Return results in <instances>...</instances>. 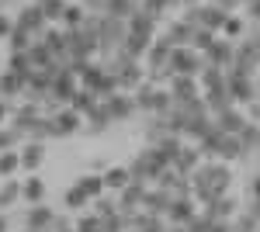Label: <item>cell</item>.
I'll return each mask as SVG.
<instances>
[{"instance_id":"cell-1","label":"cell","mask_w":260,"mask_h":232,"mask_svg":"<svg viewBox=\"0 0 260 232\" xmlns=\"http://www.w3.org/2000/svg\"><path fill=\"white\" fill-rule=\"evenodd\" d=\"M229 184H233V170H229L225 163H201L198 170L191 174L194 201H201V205H208V201L222 197V194L229 191Z\"/></svg>"},{"instance_id":"cell-2","label":"cell","mask_w":260,"mask_h":232,"mask_svg":"<svg viewBox=\"0 0 260 232\" xmlns=\"http://www.w3.org/2000/svg\"><path fill=\"white\" fill-rule=\"evenodd\" d=\"M170 167V159L156 149V146H149V149H142L132 163H128V174L136 177V180H146V184H156L160 180V174Z\"/></svg>"},{"instance_id":"cell-3","label":"cell","mask_w":260,"mask_h":232,"mask_svg":"<svg viewBox=\"0 0 260 232\" xmlns=\"http://www.w3.org/2000/svg\"><path fill=\"white\" fill-rule=\"evenodd\" d=\"M80 87L94 90V94L104 101L108 94H115V90H118V80H115V73H111L104 62H87V66L80 70Z\"/></svg>"},{"instance_id":"cell-4","label":"cell","mask_w":260,"mask_h":232,"mask_svg":"<svg viewBox=\"0 0 260 232\" xmlns=\"http://www.w3.org/2000/svg\"><path fill=\"white\" fill-rule=\"evenodd\" d=\"M225 87H229L233 101H243V104H250V101H257V97H260L253 73H250V70H243V66H236V62L225 70Z\"/></svg>"},{"instance_id":"cell-5","label":"cell","mask_w":260,"mask_h":232,"mask_svg":"<svg viewBox=\"0 0 260 232\" xmlns=\"http://www.w3.org/2000/svg\"><path fill=\"white\" fill-rule=\"evenodd\" d=\"M174 77L184 73V77H201V70H205V56H201L198 49H191V45H174V52H170V66H167Z\"/></svg>"},{"instance_id":"cell-6","label":"cell","mask_w":260,"mask_h":232,"mask_svg":"<svg viewBox=\"0 0 260 232\" xmlns=\"http://www.w3.org/2000/svg\"><path fill=\"white\" fill-rule=\"evenodd\" d=\"M14 24H18V28H24V31H31V35L39 39V35L45 31V28H49V24H52V21L45 18L42 4L35 0V4H24V7L18 11V18H14Z\"/></svg>"},{"instance_id":"cell-7","label":"cell","mask_w":260,"mask_h":232,"mask_svg":"<svg viewBox=\"0 0 260 232\" xmlns=\"http://www.w3.org/2000/svg\"><path fill=\"white\" fill-rule=\"evenodd\" d=\"M201 56H205V62H212V66L229 70V66H233V59H236V42L225 39V35H215V42H212Z\"/></svg>"},{"instance_id":"cell-8","label":"cell","mask_w":260,"mask_h":232,"mask_svg":"<svg viewBox=\"0 0 260 232\" xmlns=\"http://www.w3.org/2000/svg\"><path fill=\"white\" fill-rule=\"evenodd\" d=\"M104 108H108V115L115 118V121H125V118H132L139 108H136V97L128 94V90H115V94L104 97Z\"/></svg>"},{"instance_id":"cell-9","label":"cell","mask_w":260,"mask_h":232,"mask_svg":"<svg viewBox=\"0 0 260 232\" xmlns=\"http://www.w3.org/2000/svg\"><path fill=\"white\" fill-rule=\"evenodd\" d=\"M146 191H149V184L146 180H128L125 187L118 191V205H121V212H136V208H142V197H146Z\"/></svg>"},{"instance_id":"cell-10","label":"cell","mask_w":260,"mask_h":232,"mask_svg":"<svg viewBox=\"0 0 260 232\" xmlns=\"http://www.w3.org/2000/svg\"><path fill=\"white\" fill-rule=\"evenodd\" d=\"M52 218H56V212L42 201V205H28V212H24V229L28 232H45L52 229Z\"/></svg>"},{"instance_id":"cell-11","label":"cell","mask_w":260,"mask_h":232,"mask_svg":"<svg viewBox=\"0 0 260 232\" xmlns=\"http://www.w3.org/2000/svg\"><path fill=\"white\" fill-rule=\"evenodd\" d=\"M170 94H174V104H187V101H194L198 97V77H184V73H177V77H170Z\"/></svg>"},{"instance_id":"cell-12","label":"cell","mask_w":260,"mask_h":232,"mask_svg":"<svg viewBox=\"0 0 260 232\" xmlns=\"http://www.w3.org/2000/svg\"><path fill=\"white\" fill-rule=\"evenodd\" d=\"M167 218H170L174 225H191V222L198 218V201H194V197H174Z\"/></svg>"},{"instance_id":"cell-13","label":"cell","mask_w":260,"mask_h":232,"mask_svg":"<svg viewBox=\"0 0 260 232\" xmlns=\"http://www.w3.org/2000/svg\"><path fill=\"white\" fill-rule=\"evenodd\" d=\"M77 80H80V77H77L70 66H62L59 73H56V80H52V94L59 97L62 104H70V101H73V94L80 90V87H77Z\"/></svg>"},{"instance_id":"cell-14","label":"cell","mask_w":260,"mask_h":232,"mask_svg":"<svg viewBox=\"0 0 260 232\" xmlns=\"http://www.w3.org/2000/svg\"><path fill=\"white\" fill-rule=\"evenodd\" d=\"M170 205H174V194L167 191V187H160V184H156V187H149L146 197H142V208H146V212H153V215H167V212H170Z\"/></svg>"},{"instance_id":"cell-15","label":"cell","mask_w":260,"mask_h":232,"mask_svg":"<svg viewBox=\"0 0 260 232\" xmlns=\"http://www.w3.org/2000/svg\"><path fill=\"white\" fill-rule=\"evenodd\" d=\"M201 156H205V153L198 149V142H194V146H180V153L174 156V163H170V167H174L177 174H187V177H191L201 167V163H198Z\"/></svg>"},{"instance_id":"cell-16","label":"cell","mask_w":260,"mask_h":232,"mask_svg":"<svg viewBox=\"0 0 260 232\" xmlns=\"http://www.w3.org/2000/svg\"><path fill=\"white\" fill-rule=\"evenodd\" d=\"M236 208H240V205H236V201H233L229 194H222V197H215V201H208L201 215H208L212 222H229V218L236 215Z\"/></svg>"},{"instance_id":"cell-17","label":"cell","mask_w":260,"mask_h":232,"mask_svg":"<svg viewBox=\"0 0 260 232\" xmlns=\"http://www.w3.org/2000/svg\"><path fill=\"white\" fill-rule=\"evenodd\" d=\"M42 163H45V142L28 139V142L21 146V170H39Z\"/></svg>"},{"instance_id":"cell-18","label":"cell","mask_w":260,"mask_h":232,"mask_svg":"<svg viewBox=\"0 0 260 232\" xmlns=\"http://www.w3.org/2000/svg\"><path fill=\"white\" fill-rule=\"evenodd\" d=\"M24 77H18L14 70H4L0 73V97L4 101H21V94H24Z\"/></svg>"},{"instance_id":"cell-19","label":"cell","mask_w":260,"mask_h":232,"mask_svg":"<svg viewBox=\"0 0 260 232\" xmlns=\"http://www.w3.org/2000/svg\"><path fill=\"white\" fill-rule=\"evenodd\" d=\"M115 125V118L108 115V108H104V101H101L98 108L87 115V136H101V132H108Z\"/></svg>"},{"instance_id":"cell-20","label":"cell","mask_w":260,"mask_h":232,"mask_svg":"<svg viewBox=\"0 0 260 232\" xmlns=\"http://www.w3.org/2000/svg\"><path fill=\"white\" fill-rule=\"evenodd\" d=\"M7 70H14V73L24 77V83H28V77L35 73V62H31V56H28V49H24V52H14V49H11V56H7Z\"/></svg>"},{"instance_id":"cell-21","label":"cell","mask_w":260,"mask_h":232,"mask_svg":"<svg viewBox=\"0 0 260 232\" xmlns=\"http://www.w3.org/2000/svg\"><path fill=\"white\" fill-rule=\"evenodd\" d=\"M139 7H142V0H108L101 14H111V18H125V21H128Z\"/></svg>"},{"instance_id":"cell-22","label":"cell","mask_w":260,"mask_h":232,"mask_svg":"<svg viewBox=\"0 0 260 232\" xmlns=\"http://www.w3.org/2000/svg\"><path fill=\"white\" fill-rule=\"evenodd\" d=\"M18 201H24V191H21L18 180H11V177H7V184L0 187V212H11Z\"/></svg>"},{"instance_id":"cell-23","label":"cell","mask_w":260,"mask_h":232,"mask_svg":"<svg viewBox=\"0 0 260 232\" xmlns=\"http://www.w3.org/2000/svg\"><path fill=\"white\" fill-rule=\"evenodd\" d=\"M21 191H24V201H28V205H42L45 194H49V187H45L42 177H28V180L21 184Z\"/></svg>"},{"instance_id":"cell-24","label":"cell","mask_w":260,"mask_h":232,"mask_svg":"<svg viewBox=\"0 0 260 232\" xmlns=\"http://www.w3.org/2000/svg\"><path fill=\"white\" fill-rule=\"evenodd\" d=\"M98 104H101V97L94 94V90H87V87H80V90L73 94V101H70V108H77V111H80L83 118L90 115V111H94Z\"/></svg>"},{"instance_id":"cell-25","label":"cell","mask_w":260,"mask_h":232,"mask_svg":"<svg viewBox=\"0 0 260 232\" xmlns=\"http://www.w3.org/2000/svg\"><path fill=\"white\" fill-rule=\"evenodd\" d=\"M246 28H250V21H243L240 14H236V11H233V14H229V18H225V24H222V31L219 35H225V39H243V35H246Z\"/></svg>"},{"instance_id":"cell-26","label":"cell","mask_w":260,"mask_h":232,"mask_svg":"<svg viewBox=\"0 0 260 232\" xmlns=\"http://www.w3.org/2000/svg\"><path fill=\"white\" fill-rule=\"evenodd\" d=\"M87 14H90V11H87V7H83L80 0H77V4H70V7H66V14H62V28H80L83 21H87Z\"/></svg>"},{"instance_id":"cell-27","label":"cell","mask_w":260,"mask_h":232,"mask_svg":"<svg viewBox=\"0 0 260 232\" xmlns=\"http://www.w3.org/2000/svg\"><path fill=\"white\" fill-rule=\"evenodd\" d=\"M229 229H233V232H260V218H257L253 212L233 215V222H229Z\"/></svg>"},{"instance_id":"cell-28","label":"cell","mask_w":260,"mask_h":232,"mask_svg":"<svg viewBox=\"0 0 260 232\" xmlns=\"http://www.w3.org/2000/svg\"><path fill=\"white\" fill-rule=\"evenodd\" d=\"M21 170V153L18 149H4L0 153V177H14Z\"/></svg>"},{"instance_id":"cell-29","label":"cell","mask_w":260,"mask_h":232,"mask_svg":"<svg viewBox=\"0 0 260 232\" xmlns=\"http://www.w3.org/2000/svg\"><path fill=\"white\" fill-rule=\"evenodd\" d=\"M77 184H80V187L90 194V197H101V194L108 191V184H104V174H87V177H80Z\"/></svg>"},{"instance_id":"cell-30","label":"cell","mask_w":260,"mask_h":232,"mask_svg":"<svg viewBox=\"0 0 260 232\" xmlns=\"http://www.w3.org/2000/svg\"><path fill=\"white\" fill-rule=\"evenodd\" d=\"M62 201H66V208H70V212H80L83 205H87V201H90V194L83 191L80 184H73V187H70V191H66V197H62Z\"/></svg>"},{"instance_id":"cell-31","label":"cell","mask_w":260,"mask_h":232,"mask_svg":"<svg viewBox=\"0 0 260 232\" xmlns=\"http://www.w3.org/2000/svg\"><path fill=\"white\" fill-rule=\"evenodd\" d=\"M39 4H42V11H45V18H49V21H62L66 7H70L66 0H39Z\"/></svg>"},{"instance_id":"cell-32","label":"cell","mask_w":260,"mask_h":232,"mask_svg":"<svg viewBox=\"0 0 260 232\" xmlns=\"http://www.w3.org/2000/svg\"><path fill=\"white\" fill-rule=\"evenodd\" d=\"M128 180H132V174H128V170H104V184H108L111 191H121Z\"/></svg>"},{"instance_id":"cell-33","label":"cell","mask_w":260,"mask_h":232,"mask_svg":"<svg viewBox=\"0 0 260 232\" xmlns=\"http://www.w3.org/2000/svg\"><path fill=\"white\" fill-rule=\"evenodd\" d=\"M77 232H104V225H101V215H80V222H77Z\"/></svg>"},{"instance_id":"cell-34","label":"cell","mask_w":260,"mask_h":232,"mask_svg":"<svg viewBox=\"0 0 260 232\" xmlns=\"http://www.w3.org/2000/svg\"><path fill=\"white\" fill-rule=\"evenodd\" d=\"M18 139H21V136L11 128V125H7V128L0 125V153H4V149H14V146H18Z\"/></svg>"},{"instance_id":"cell-35","label":"cell","mask_w":260,"mask_h":232,"mask_svg":"<svg viewBox=\"0 0 260 232\" xmlns=\"http://www.w3.org/2000/svg\"><path fill=\"white\" fill-rule=\"evenodd\" d=\"M11 31H14V18L7 11H0V39H11Z\"/></svg>"},{"instance_id":"cell-36","label":"cell","mask_w":260,"mask_h":232,"mask_svg":"<svg viewBox=\"0 0 260 232\" xmlns=\"http://www.w3.org/2000/svg\"><path fill=\"white\" fill-rule=\"evenodd\" d=\"M243 7H246V21H253V24H260V0H246Z\"/></svg>"},{"instance_id":"cell-37","label":"cell","mask_w":260,"mask_h":232,"mask_svg":"<svg viewBox=\"0 0 260 232\" xmlns=\"http://www.w3.org/2000/svg\"><path fill=\"white\" fill-rule=\"evenodd\" d=\"M11 111H14V101H4V97H0V125L11 118Z\"/></svg>"},{"instance_id":"cell-38","label":"cell","mask_w":260,"mask_h":232,"mask_svg":"<svg viewBox=\"0 0 260 232\" xmlns=\"http://www.w3.org/2000/svg\"><path fill=\"white\" fill-rule=\"evenodd\" d=\"M212 4H219V7H225V11H236V7H243V0H212Z\"/></svg>"},{"instance_id":"cell-39","label":"cell","mask_w":260,"mask_h":232,"mask_svg":"<svg viewBox=\"0 0 260 232\" xmlns=\"http://www.w3.org/2000/svg\"><path fill=\"white\" fill-rule=\"evenodd\" d=\"M250 197H253V201H260V177H253V180H250Z\"/></svg>"},{"instance_id":"cell-40","label":"cell","mask_w":260,"mask_h":232,"mask_svg":"<svg viewBox=\"0 0 260 232\" xmlns=\"http://www.w3.org/2000/svg\"><path fill=\"white\" fill-rule=\"evenodd\" d=\"M11 229V222H7V215H0V232H7Z\"/></svg>"},{"instance_id":"cell-41","label":"cell","mask_w":260,"mask_h":232,"mask_svg":"<svg viewBox=\"0 0 260 232\" xmlns=\"http://www.w3.org/2000/svg\"><path fill=\"white\" fill-rule=\"evenodd\" d=\"M11 4H14V0H0V11H7V7H11Z\"/></svg>"},{"instance_id":"cell-42","label":"cell","mask_w":260,"mask_h":232,"mask_svg":"<svg viewBox=\"0 0 260 232\" xmlns=\"http://www.w3.org/2000/svg\"><path fill=\"white\" fill-rule=\"evenodd\" d=\"M191 4H201V0H184V7H191Z\"/></svg>"},{"instance_id":"cell-43","label":"cell","mask_w":260,"mask_h":232,"mask_svg":"<svg viewBox=\"0 0 260 232\" xmlns=\"http://www.w3.org/2000/svg\"><path fill=\"white\" fill-rule=\"evenodd\" d=\"M59 232H77V229H59Z\"/></svg>"},{"instance_id":"cell-44","label":"cell","mask_w":260,"mask_h":232,"mask_svg":"<svg viewBox=\"0 0 260 232\" xmlns=\"http://www.w3.org/2000/svg\"><path fill=\"white\" fill-rule=\"evenodd\" d=\"M24 232H28V229H24ZM45 232H49V229H45Z\"/></svg>"}]
</instances>
